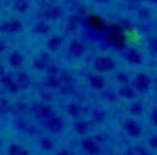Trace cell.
Segmentation results:
<instances>
[{
    "label": "cell",
    "mask_w": 157,
    "mask_h": 155,
    "mask_svg": "<svg viewBox=\"0 0 157 155\" xmlns=\"http://www.w3.org/2000/svg\"><path fill=\"white\" fill-rule=\"evenodd\" d=\"M18 150H20V146L18 145H11L9 148V155H17L18 154Z\"/></svg>",
    "instance_id": "1"
},
{
    "label": "cell",
    "mask_w": 157,
    "mask_h": 155,
    "mask_svg": "<svg viewBox=\"0 0 157 155\" xmlns=\"http://www.w3.org/2000/svg\"><path fill=\"white\" fill-rule=\"evenodd\" d=\"M42 145H43V148H45V149H50V148H52V142H50L49 139L44 138V139H42Z\"/></svg>",
    "instance_id": "2"
},
{
    "label": "cell",
    "mask_w": 157,
    "mask_h": 155,
    "mask_svg": "<svg viewBox=\"0 0 157 155\" xmlns=\"http://www.w3.org/2000/svg\"><path fill=\"white\" fill-rule=\"evenodd\" d=\"M17 155H28V153L26 151V150H22V149H20L18 150V154Z\"/></svg>",
    "instance_id": "3"
}]
</instances>
